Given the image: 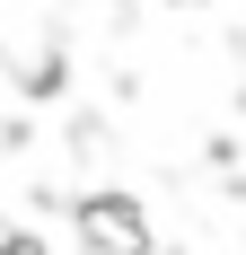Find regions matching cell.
I'll return each instance as SVG.
<instances>
[{"label":"cell","mask_w":246,"mask_h":255,"mask_svg":"<svg viewBox=\"0 0 246 255\" xmlns=\"http://www.w3.org/2000/svg\"><path fill=\"white\" fill-rule=\"evenodd\" d=\"M88 229L115 238V255H141V229H132V211H123V203H97V211H88Z\"/></svg>","instance_id":"1"}]
</instances>
